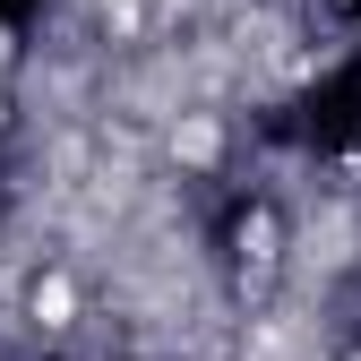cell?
<instances>
[{
	"label": "cell",
	"instance_id": "6da1fadb",
	"mask_svg": "<svg viewBox=\"0 0 361 361\" xmlns=\"http://www.w3.org/2000/svg\"><path fill=\"white\" fill-rule=\"evenodd\" d=\"M172 155H180V164H215V155H224V129H215L207 112H180V121H172Z\"/></svg>",
	"mask_w": 361,
	"mask_h": 361
},
{
	"label": "cell",
	"instance_id": "7a4b0ae2",
	"mask_svg": "<svg viewBox=\"0 0 361 361\" xmlns=\"http://www.w3.org/2000/svg\"><path fill=\"white\" fill-rule=\"evenodd\" d=\"M26 310H35V327H52V336H61V327H78V293H69V276H43Z\"/></svg>",
	"mask_w": 361,
	"mask_h": 361
}]
</instances>
